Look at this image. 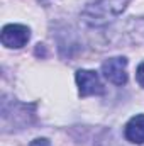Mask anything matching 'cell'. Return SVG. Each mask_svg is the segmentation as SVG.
Returning a JSON list of instances; mask_svg holds the SVG:
<instances>
[{"label":"cell","instance_id":"cell-6","mask_svg":"<svg viewBox=\"0 0 144 146\" xmlns=\"http://www.w3.org/2000/svg\"><path fill=\"white\" fill-rule=\"evenodd\" d=\"M136 78H137V83L144 88V63H141L137 66V72H136Z\"/></svg>","mask_w":144,"mask_h":146},{"label":"cell","instance_id":"cell-3","mask_svg":"<svg viewBox=\"0 0 144 146\" xmlns=\"http://www.w3.org/2000/svg\"><path fill=\"white\" fill-rule=\"evenodd\" d=\"M76 85H78V92L81 97H88V95H102L105 92L98 75L93 70H78L76 72Z\"/></svg>","mask_w":144,"mask_h":146},{"label":"cell","instance_id":"cell-7","mask_svg":"<svg viewBox=\"0 0 144 146\" xmlns=\"http://www.w3.org/2000/svg\"><path fill=\"white\" fill-rule=\"evenodd\" d=\"M31 146H51V141L46 139V138H37L31 143Z\"/></svg>","mask_w":144,"mask_h":146},{"label":"cell","instance_id":"cell-5","mask_svg":"<svg viewBox=\"0 0 144 146\" xmlns=\"http://www.w3.org/2000/svg\"><path fill=\"white\" fill-rule=\"evenodd\" d=\"M126 139L134 143V145H143L144 143V114L134 115L127 124H126Z\"/></svg>","mask_w":144,"mask_h":146},{"label":"cell","instance_id":"cell-1","mask_svg":"<svg viewBox=\"0 0 144 146\" xmlns=\"http://www.w3.org/2000/svg\"><path fill=\"white\" fill-rule=\"evenodd\" d=\"M132 0H97L85 7L81 17L87 24L93 27L105 26L115 17H119Z\"/></svg>","mask_w":144,"mask_h":146},{"label":"cell","instance_id":"cell-2","mask_svg":"<svg viewBox=\"0 0 144 146\" xmlns=\"http://www.w3.org/2000/svg\"><path fill=\"white\" fill-rule=\"evenodd\" d=\"M29 37H31V29L22 24H7L3 26L2 34H0L2 44L10 49H19L26 46Z\"/></svg>","mask_w":144,"mask_h":146},{"label":"cell","instance_id":"cell-4","mask_svg":"<svg viewBox=\"0 0 144 146\" xmlns=\"http://www.w3.org/2000/svg\"><path fill=\"white\" fill-rule=\"evenodd\" d=\"M102 73L110 83L126 85V82H127V60L124 56L108 58L102 65Z\"/></svg>","mask_w":144,"mask_h":146}]
</instances>
